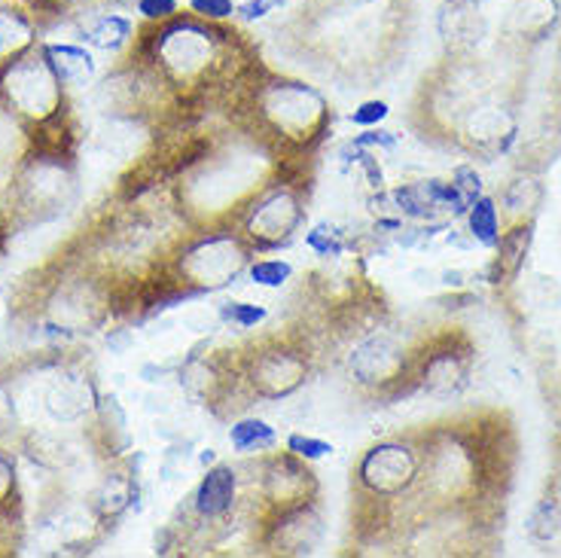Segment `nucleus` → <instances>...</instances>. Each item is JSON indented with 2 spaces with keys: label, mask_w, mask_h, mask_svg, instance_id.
I'll use <instances>...</instances> for the list:
<instances>
[{
  "label": "nucleus",
  "mask_w": 561,
  "mask_h": 558,
  "mask_svg": "<svg viewBox=\"0 0 561 558\" xmlns=\"http://www.w3.org/2000/svg\"><path fill=\"white\" fill-rule=\"evenodd\" d=\"M0 446L37 479L34 525L58 553H92L138 498L126 415L68 345L0 361Z\"/></svg>",
  "instance_id": "1"
},
{
  "label": "nucleus",
  "mask_w": 561,
  "mask_h": 558,
  "mask_svg": "<svg viewBox=\"0 0 561 558\" xmlns=\"http://www.w3.org/2000/svg\"><path fill=\"white\" fill-rule=\"evenodd\" d=\"M65 49L28 37L0 53V253L58 217L77 190L83 123Z\"/></svg>",
  "instance_id": "2"
},
{
  "label": "nucleus",
  "mask_w": 561,
  "mask_h": 558,
  "mask_svg": "<svg viewBox=\"0 0 561 558\" xmlns=\"http://www.w3.org/2000/svg\"><path fill=\"white\" fill-rule=\"evenodd\" d=\"M140 0H0V15L13 19L15 25L43 34V31L73 25L104 10L135 7Z\"/></svg>",
  "instance_id": "3"
},
{
  "label": "nucleus",
  "mask_w": 561,
  "mask_h": 558,
  "mask_svg": "<svg viewBox=\"0 0 561 558\" xmlns=\"http://www.w3.org/2000/svg\"><path fill=\"white\" fill-rule=\"evenodd\" d=\"M28 494L15 458L0 446V556H19L28 544Z\"/></svg>",
  "instance_id": "4"
},
{
  "label": "nucleus",
  "mask_w": 561,
  "mask_h": 558,
  "mask_svg": "<svg viewBox=\"0 0 561 558\" xmlns=\"http://www.w3.org/2000/svg\"><path fill=\"white\" fill-rule=\"evenodd\" d=\"M419 474V460L412 455V448L403 443H381L373 446L360 458L357 476L364 482V489H369L379 498L397 494L412 486V479Z\"/></svg>",
  "instance_id": "5"
},
{
  "label": "nucleus",
  "mask_w": 561,
  "mask_h": 558,
  "mask_svg": "<svg viewBox=\"0 0 561 558\" xmlns=\"http://www.w3.org/2000/svg\"><path fill=\"white\" fill-rule=\"evenodd\" d=\"M302 378H306V357L296 349L268 345L253 351L248 363V382L260 397H287L299 388Z\"/></svg>",
  "instance_id": "6"
},
{
  "label": "nucleus",
  "mask_w": 561,
  "mask_h": 558,
  "mask_svg": "<svg viewBox=\"0 0 561 558\" xmlns=\"http://www.w3.org/2000/svg\"><path fill=\"white\" fill-rule=\"evenodd\" d=\"M351 369L366 385H391V382L403 376L407 361H403V351H400V345L393 339H388V335H373L369 342H364L360 349L354 351Z\"/></svg>",
  "instance_id": "7"
},
{
  "label": "nucleus",
  "mask_w": 561,
  "mask_h": 558,
  "mask_svg": "<svg viewBox=\"0 0 561 558\" xmlns=\"http://www.w3.org/2000/svg\"><path fill=\"white\" fill-rule=\"evenodd\" d=\"M296 224H299V208H296L294 198L284 196V193H275L266 205L256 208L248 229H251V238L260 248H272L278 241H287Z\"/></svg>",
  "instance_id": "8"
},
{
  "label": "nucleus",
  "mask_w": 561,
  "mask_h": 558,
  "mask_svg": "<svg viewBox=\"0 0 561 558\" xmlns=\"http://www.w3.org/2000/svg\"><path fill=\"white\" fill-rule=\"evenodd\" d=\"M236 486H239V476L232 467H214L205 474V479L198 482L196 494H193V510L198 519L214 522V519H224L232 503H236Z\"/></svg>",
  "instance_id": "9"
},
{
  "label": "nucleus",
  "mask_w": 561,
  "mask_h": 558,
  "mask_svg": "<svg viewBox=\"0 0 561 558\" xmlns=\"http://www.w3.org/2000/svg\"><path fill=\"white\" fill-rule=\"evenodd\" d=\"M467 382V357L463 351L439 349L427 354L421 366V385L431 394H455L461 391Z\"/></svg>",
  "instance_id": "10"
},
{
  "label": "nucleus",
  "mask_w": 561,
  "mask_h": 558,
  "mask_svg": "<svg viewBox=\"0 0 561 558\" xmlns=\"http://www.w3.org/2000/svg\"><path fill=\"white\" fill-rule=\"evenodd\" d=\"M534 226L519 224L504 238H497V257L491 263V284H513L525 269V257L531 251Z\"/></svg>",
  "instance_id": "11"
},
{
  "label": "nucleus",
  "mask_w": 561,
  "mask_h": 558,
  "mask_svg": "<svg viewBox=\"0 0 561 558\" xmlns=\"http://www.w3.org/2000/svg\"><path fill=\"white\" fill-rule=\"evenodd\" d=\"M467 135L482 150H504L516 135V119L501 107H482V111L470 116Z\"/></svg>",
  "instance_id": "12"
},
{
  "label": "nucleus",
  "mask_w": 561,
  "mask_h": 558,
  "mask_svg": "<svg viewBox=\"0 0 561 558\" xmlns=\"http://www.w3.org/2000/svg\"><path fill=\"white\" fill-rule=\"evenodd\" d=\"M559 19V3L556 0H519L516 7V29H519L522 37H531V41H540Z\"/></svg>",
  "instance_id": "13"
},
{
  "label": "nucleus",
  "mask_w": 561,
  "mask_h": 558,
  "mask_svg": "<svg viewBox=\"0 0 561 558\" xmlns=\"http://www.w3.org/2000/svg\"><path fill=\"white\" fill-rule=\"evenodd\" d=\"M467 226H470V236L477 238L479 244H497L501 238V220H497V208H494V198L479 196L470 208H467Z\"/></svg>",
  "instance_id": "14"
},
{
  "label": "nucleus",
  "mask_w": 561,
  "mask_h": 558,
  "mask_svg": "<svg viewBox=\"0 0 561 558\" xmlns=\"http://www.w3.org/2000/svg\"><path fill=\"white\" fill-rule=\"evenodd\" d=\"M229 443L236 452H263L275 446V428H268L266 421L260 419H244L232 424Z\"/></svg>",
  "instance_id": "15"
},
{
  "label": "nucleus",
  "mask_w": 561,
  "mask_h": 558,
  "mask_svg": "<svg viewBox=\"0 0 561 558\" xmlns=\"http://www.w3.org/2000/svg\"><path fill=\"white\" fill-rule=\"evenodd\" d=\"M543 202V186L537 178H528V174H519L516 181L506 183L504 190V205L510 208V214H534Z\"/></svg>",
  "instance_id": "16"
},
{
  "label": "nucleus",
  "mask_w": 561,
  "mask_h": 558,
  "mask_svg": "<svg viewBox=\"0 0 561 558\" xmlns=\"http://www.w3.org/2000/svg\"><path fill=\"white\" fill-rule=\"evenodd\" d=\"M561 531V506L556 498H547L540 501L531 510V519H528V534H531L537 544H549L556 540V534Z\"/></svg>",
  "instance_id": "17"
},
{
  "label": "nucleus",
  "mask_w": 561,
  "mask_h": 558,
  "mask_svg": "<svg viewBox=\"0 0 561 558\" xmlns=\"http://www.w3.org/2000/svg\"><path fill=\"white\" fill-rule=\"evenodd\" d=\"M306 244L314 253H321V257H339V253L345 251V232L333 224H318L306 236Z\"/></svg>",
  "instance_id": "18"
},
{
  "label": "nucleus",
  "mask_w": 561,
  "mask_h": 558,
  "mask_svg": "<svg viewBox=\"0 0 561 558\" xmlns=\"http://www.w3.org/2000/svg\"><path fill=\"white\" fill-rule=\"evenodd\" d=\"M220 318L232 327H239V330H251L260 321H266V308L256 306V303H224Z\"/></svg>",
  "instance_id": "19"
},
{
  "label": "nucleus",
  "mask_w": 561,
  "mask_h": 558,
  "mask_svg": "<svg viewBox=\"0 0 561 558\" xmlns=\"http://www.w3.org/2000/svg\"><path fill=\"white\" fill-rule=\"evenodd\" d=\"M290 275H294V265L284 260H260L251 265V281L260 287H280Z\"/></svg>",
  "instance_id": "20"
},
{
  "label": "nucleus",
  "mask_w": 561,
  "mask_h": 558,
  "mask_svg": "<svg viewBox=\"0 0 561 558\" xmlns=\"http://www.w3.org/2000/svg\"><path fill=\"white\" fill-rule=\"evenodd\" d=\"M287 448L294 452L296 458L302 460H321L327 455H333V446L327 440H318V436H302V433H294L287 440Z\"/></svg>",
  "instance_id": "21"
},
{
  "label": "nucleus",
  "mask_w": 561,
  "mask_h": 558,
  "mask_svg": "<svg viewBox=\"0 0 561 558\" xmlns=\"http://www.w3.org/2000/svg\"><path fill=\"white\" fill-rule=\"evenodd\" d=\"M451 183L458 186V193H461L470 205L482 196V178L477 174V168L470 166H458L455 168V174H451Z\"/></svg>",
  "instance_id": "22"
},
{
  "label": "nucleus",
  "mask_w": 561,
  "mask_h": 558,
  "mask_svg": "<svg viewBox=\"0 0 561 558\" xmlns=\"http://www.w3.org/2000/svg\"><path fill=\"white\" fill-rule=\"evenodd\" d=\"M385 116H388V104L385 101H364L357 111L351 113V123L354 126H379Z\"/></svg>",
  "instance_id": "23"
},
{
  "label": "nucleus",
  "mask_w": 561,
  "mask_h": 558,
  "mask_svg": "<svg viewBox=\"0 0 561 558\" xmlns=\"http://www.w3.org/2000/svg\"><path fill=\"white\" fill-rule=\"evenodd\" d=\"M354 147H360V150H393L397 147V138H393L391 132H364V135H357V138L351 140Z\"/></svg>",
  "instance_id": "24"
},
{
  "label": "nucleus",
  "mask_w": 561,
  "mask_h": 558,
  "mask_svg": "<svg viewBox=\"0 0 561 558\" xmlns=\"http://www.w3.org/2000/svg\"><path fill=\"white\" fill-rule=\"evenodd\" d=\"M280 3H284V0H251V3L241 7V15H244V19H260V15L278 10Z\"/></svg>",
  "instance_id": "25"
},
{
  "label": "nucleus",
  "mask_w": 561,
  "mask_h": 558,
  "mask_svg": "<svg viewBox=\"0 0 561 558\" xmlns=\"http://www.w3.org/2000/svg\"><path fill=\"white\" fill-rule=\"evenodd\" d=\"M556 501H559V506H561V479H559V486H556Z\"/></svg>",
  "instance_id": "26"
}]
</instances>
